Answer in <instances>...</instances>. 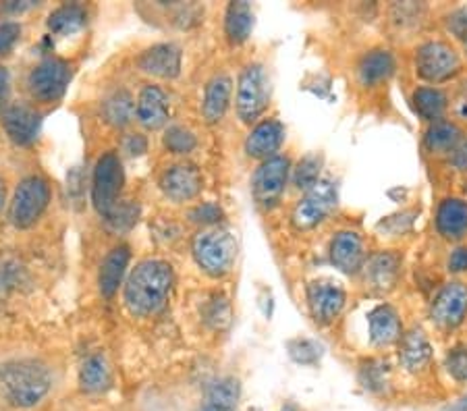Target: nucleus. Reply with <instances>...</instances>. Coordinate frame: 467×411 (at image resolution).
Masks as SVG:
<instances>
[{"instance_id": "nucleus-1", "label": "nucleus", "mask_w": 467, "mask_h": 411, "mask_svg": "<svg viewBox=\"0 0 467 411\" xmlns=\"http://www.w3.org/2000/svg\"><path fill=\"white\" fill-rule=\"evenodd\" d=\"M175 283L172 266L164 260H144L125 285V305L133 316L146 318L162 308Z\"/></svg>"}, {"instance_id": "nucleus-2", "label": "nucleus", "mask_w": 467, "mask_h": 411, "mask_svg": "<svg viewBox=\"0 0 467 411\" xmlns=\"http://www.w3.org/2000/svg\"><path fill=\"white\" fill-rule=\"evenodd\" d=\"M52 376L47 365L36 360H11L0 364V393L13 407L29 409L47 397Z\"/></svg>"}, {"instance_id": "nucleus-3", "label": "nucleus", "mask_w": 467, "mask_h": 411, "mask_svg": "<svg viewBox=\"0 0 467 411\" xmlns=\"http://www.w3.org/2000/svg\"><path fill=\"white\" fill-rule=\"evenodd\" d=\"M193 258L213 279L229 274L237 258V241L229 231L206 229L193 239Z\"/></svg>"}, {"instance_id": "nucleus-4", "label": "nucleus", "mask_w": 467, "mask_h": 411, "mask_svg": "<svg viewBox=\"0 0 467 411\" xmlns=\"http://www.w3.org/2000/svg\"><path fill=\"white\" fill-rule=\"evenodd\" d=\"M413 63H416L418 77L432 86L444 84V81L462 73V58H459L457 50L444 40L421 42L416 48V61Z\"/></svg>"}, {"instance_id": "nucleus-5", "label": "nucleus", "mask_w": 467, "mask_h": 411, "mask_svg": "<svg viewBox=\"0 0 467 411\" xmlns=\"http://www.w3.org/2000/svg\"><path fill=\"white\" fill-rule=\"evenodd\" d=\"M270 100L268 75L258 63L247 65L237 81V115L244 123L252 125L264 115Z\"/></svg>"}, {"instance_id": "nucleus-6", "label": "nucleus", "mask_w": 467, "mask_h": 411, "mask_svg": "<svg viewBox=\"0 0 467 411\" xmlns=\"http://www.w3.org/2000/svg\"><path fill=\"white\" fill-rule=\"evenodd\" d=\"M125 183L123 164H120L119 156L115 152H107L96 164L94 170V187H92V200L98 214L109 219L112 211L120 204V190Z\"/></svg>"}, {"instance_id": "nucleus-7", "label": "nucleus", "mask_w": 467, "mask_h": 411, "mask_svg": "<svg viewBox=\"0 0 467 411\" xmlns=\"http://www.w3.org/2000/svg\"><path fill=\"white\" fill-rule=\"evenodd\" d=\"M50 201V187L47 179L27 177L19 183L11 201V222L17 229H27L40 219Z\"/></svg>"}, {"instance_id": "nucleus-8", "label": "nucleus", "mask_w": 467, "mask_h": 411, "mask_svg": "<svg viewBox=\"0 0 467 411\" xmlns=\"http://www.w3.org/2000/svg\"><path fill=\"white\" fill-rule=\"evenodd\" d=\"M291 173V160L287 156H275V159L264 160L255 169L252 179L254 200L264 208H273L285 193Z\"/></svg>"}, {"instance_id": "nucleus-9", "label": "nucleus", "mask_w": 467, "mask_h": 411, "mask_svg": "<svg viewBox=\"0 0 467 411\" xmlns=\"http://www.w3.org/2000/svg\"><path fill=\"white\" fill-rule=\"evenodd\" d=\"M71 81V67L63 58L50 57L27 75V87L36 100L55 102L65 94Z\"/></svg>"}, {"instance_id": "nucleus-10", "label": "nucleus", "mask_w": 467, "mask_h": 411, "mask_svg": "<svg viewBox=\"0 0 467 411\" xmlns=\"http://www.w3.org/2000/svg\"><path fill=\"white\" fill-rule=\"evenodd\" d=\"M337 206V187L333 181H320L297 201L293 211V224L299 231H307L318 227L327 216L335 211Z\"/></svg>"}, {"instance_id": "nucleus-11", "label": "nucleus", "mask_w": 467, "mask_h": 411, "mask_svg": "<svg viewBox=\"0 0 467 411\" xmlns=\"http://www.w3.org/2000/svg\"><path fill=\"white\" fill-rule=\"evenodd\" d=\"M467 316V285L459 281H451L439 289L431 303L432 323L449 331L457 328Z\"/></svg>"}, {"instance_id": "nucleus-12", "label": "nucleus", "mask_w": 467, "mask_h": 411, "mask_svg": "<svg viewBox=\"0 0 467 411\" xmlns=\"http://www.w3.org/2000/svg\"><path fill=\"white\" fill-rule=\"evenodd\" d=\"M307 308L314 318L316 324H333L343 312L345 302H348V293L341 285L333 281H314L307 285Z\"/></svg>"}, {"instance_id": "nucleus-13", "label": "nucleus", "mask_w": 467, "mask_h": 411, "mask_svg": "<svg viewBox=\"0 0 467 411\" xmlns=\"http://www.w3.org/2000/svg\"><path fill=\"white\" fill-rule=\"evenodd\" d=\"M328 258L338 272L358 274L366 266V248L356 231H341L333 237L328 248Z\"/></svg>"}, {"instance_id": "nucleus-14", "label": "nucleus", "mask_w": 467, "mask_h": 411, "mask_svg": "<svg viewBox=\"0 0 467 411\" xmlns=\"http://www.w3.org/2000/svg\"><path fill=\"white\" fill-rule=\"evenodd\" d=\"M164 196L172 201H190L200 196L204 179L193 164H175L161 177Z\"/></svg>"}, {"instance_id": "nucleus-15", "label": "nucleus", "mask_w": 467, "mask_h": 411, "mask_svg": "<svg viewBox=\"0 0 467 411\" xmlns=\"http://www.w3.org/2000/svg\"><path fill=\"white\" fill-rule=\"evenodd\" d=\"M285 141V125L278 118H264L255 123L245 139V154L255 160L275 159Z\"/></svg>"}, {"instance_id": "nucleus-16", "label": "nucleus", "mask_w": 467, "mask_h": 411, "mask_svg": "<svg viewBox=\"0 0 467 411\" xmlns=\"http://www.w3.org/2000/svg\"><path fill=\"white\" fill-rule=\"evenodd\" d=\"M3 125L13 144L29 146L40 136L42 115L26 104H15L3 115Z\"/></svg>"}, {"instance_id": "nucleus-17", "label": "nucleus", "mask_w": 467, "mask_h": 411, "mask_svg": "<svg viewBox=\"0 0 467 411\" xmlns=\"http://www.w3.org/2000/svg\"><path fill=\"white\" fill-rule=\"evenodd\" d=\"M368 334L374 347L397 345L403 336V324L399 312L390 303H380L368 313Z\"/></svg>"}, {"instance_id": "nucleus-18", "label": "nucleus", "mask_w": 467, "mask_h": 411, "mask_svg": "<svg viewBox=\"0 0 467 411\" xmlns=\"http://www.w3.org/2000/svg\"><path fill=\"white\" fill-rule=\"evenodd\" d=\"M432 345L426 333L421 328H411V331L403 333L401 341L397 343V355L399 364L411 374H418L428 368L432 362Z\"/></svg>"}, {"instance_id": "nucleus-19", "label": "nucleus", "mask_w": 467, "mask_h": 411, "mask_svg": "<svg viewBox=\"0 0 467 411\" xmlns=\"http://www.w3.org/2000/svg\"><path fill=\"white\" fill-rule=\"evenodd\" d=\"M436 231L447 241H462L467 235V201L462 198H444L436 208Z\"/></svg>"}, {"instance_id": "nucleus-20", "label": "nucleus", "mask_w": 467, "mask_h": 411, "mask_svg": "<svg viewBox=\"0 0 467 411\" xmlns=\"http://www.w3.org/2000/svg\"><path fill=\"white\" fill-rule=\"evenodd\" d=\"M138 67L144 73L154 75V77H177L181 71V48L175 44H156V46L141 52Z\"/></svg>"}, {"instance_id": "nucleus-21", "label": "nucleus", "mask_w": 467, "mask_h": 411, "mask_svg": "<svg viewBox=\"0 0 467 411\" xmlns=\"http://www.w3.org/2000/svg\"><path fill=\"white\" fill-rule=\"evenodd\" d=\"M140 123L148 129H161L169 121V98L158 86H146L135 104Z\"/></svg>"}, {"instance_id": "nucleus-22", "label": "nucleus", "mask_w": 467, "mask_h": 411, "mask_svg": "<svg viewBox=\"0 0 467 411\" xmlns=\"http://www.w3.org/2000/svg\"><path fill=\"white\" fill-rule=\"evenodd\" d=\"M395 73V57L390 50L374 48L361 57L358 65V79L361 86H379Z\"/></svg>"}, {"instance_id": "nucleus-23", "label": "nucleus", "mask_w": 467, "mask_h": 411, "mask_svg": "<svg viewBox=\"0 0 467 411\" xmlns=\"http://www.w3.org/2000/svg\"><path fill=\"white\" fill-rule=\"evenodd\" d=\"M463 131L455 121H436L428 127L424 136V149L432 156H451L455 148L462 144Z\"/></svg>"}, {"instance_id": "nucleus-24", "label": "nucleus", "mask_w": 467, "mask_h": 411, "mask_svg": "<svg viewBox=\"0 0 467 411\" xmlns=\"http://www.w3.org/2000/svg\"><path fill=\"white\" fill-rule=\"evenodd\" d=\"M399 268H401V258L393 252H379L370 260H366V281L370 287L379 291H387L397 283Z\"/></svg>"}, {"instance_id": "nucleus-25", "label": "nucleus", "mask_w": 467, "mask_h": 411, "mask_svg": "<svg viewBox=\"0 0 467 411\" xmlns=\"http://www.w3.org/2000/svg\"><path fill=\"white\" fill-rule=\"evenodd\" d=\"M231 94H233V81L229 75H216V77L206 86V96H204V112L206 123L214 125L224 117V112L229 110L231 104Z\"/></svg>"}, {"instance_id": "nucleus-26", "label": "nucleus", "mask_w": 467, "mask_h": 411, "mask_svg": "<svg viewBox=\"0 0 467 411\" xmlns=\"http://www.w3.org/2000/svg\"><path fill=\"white\" fill-rule=\"evenodd\" d=\"M413 108H416L418 115L428 123L442 121L444 112L449 108L447 94L442 92L441 87L436 86H420L413 89L411 94Z\"/></svg>"}, {"instance_id": "nucleus-27", "label": "nucleus", "mask_w": 467, "mask_h": 411, "mask_svg": "<svg viewBox=\"0 0 467 411\" xmlns=\"http://www.w3.org/2000/svg\"><path fill=\"white\" fill-rule=\"evenodd\" d=\"M130 248L127 245H119V248L112 250L107 260L102 262L100 268V293L104 297H112L119 291L120 281H123L127 264H130Z\"/></svg>"}, {"instance_id": "nucleus-28", "label": "nucleus", "mask_w": 467, "mask_h": 411, "mask_svg": "<svg viewBox=\"0 0 467 411\" xmlns=\"http://www.w3.org/2000/svg\"><path fill=\"white\" fill-rule=\"evenodd\" d=\"M254 11L247 3H231L224 15V34L231 44H244L252 36Z\"/></svg>"}, {"instance_id": "nucleus-29", "label": "nucleus", "mask_w": 467, "mask_h": 411, "mask_svg": "<svg viewBox=\"0 0 467 411\" xmlns=\"http://www.w3.org/2000/svg\"><path fill=\"white\" fill-rule=\"evenodd\" d=\"M112 383L110 365L104 355H89L79 370V385L86 393H104Z\"/></svg>"}, {"instance_id": "nucleus-30", "label": "nucleus", "mask_w": 467, "mask_h": 411, "mask_svg": "<svg viewBox=\"0 0 467 411\" xmlns=\"http://www.w3.org/2000/svg\"><path fill=\"white\" fill-rule=\"evenodd\" d=\"M88 24V11L81 5H63L50 13L48 29L57 36H69L79 32Z\"/></svg>"}, {"instance_id": "nucleus-31", "label": "nucleus", "mask_w": 467, "mask_h": 411, "mask_svg": "<svg viewBox=\"0 0 467 411\" xmlns=\"http://www.w3.org/2000/svg\"><path fill=\"white\" fill-rule=\"evenodd\" d=\"M135 102L127 89H117L102 104L104 121L112 127H125L133 118Z\"/></svg>"}, {"instance_id": "nucleus-32", "label": "nucleus", "mask_w": 467, "mask_h": 411, "mask_svg": "<svg viewBox=\"0 0 467 411\" xmlns=\"http://www.w3.org/2000/svg\"><path fill=\"white\" fill-rule=\"evenodd\" d=\"M239 395H241V386L237 378L227 376V378L214 380L206 391V406L235 409Z\"/></svg>"}, {"instance_id": "nucleus-33", "label": "nucleus", "mask_w": 467, "mask_h": 411, "mask_svg": "<svg viewBox=\"0 0 467 411\" xmlns=\"http://www.w3.org/2000/svg\"><path fill=\"white\" fill-rule=\"evenodd\" d=\"M320 170H322L320 156L307 154L297 162V167L293 169V183H296L297 190H304L307 193L320 183Z\"/></svg>"}, {"instance_id": "nucleus-34", "label": "nucleus", "mask_w": 467, "mask_h": 411, "mask_svg": "<svg viewBox=\"0 0 467 411\" xmlns=\"http://www.w3.org/2000/svg\"><path fill=\"white\" fill-rule=\"evenodd\" d=\"M359 383L366 391L382 393L389 385V365L380 360H368L359 368Z\"/></svg>"}, {"instance_id": "nucleus-35", "label": "nucleus", "mask_w": 467, "mask_h": 411, "mask_svg": "<svg viewBox=\"0 0 467 411\" xmlns=\"http://www.w3.org/2000/svg\"><path fill=\"white\" fill-rule=\"evenodd\" d=\"M289 357L299 365H314L320 362L322 345L314 339H293L287 343Z\"/></svg>"}, {"instance_id": "nucleus-36", "label": "nucleus", "mask_w": 467, "mask_h": 411, "mask_svg": "<svg viewBox=\"0 0 467 411\" xmlns=\"http://www.w3.org/2000/svg\"><path fill=\"white\" fill-rule=\"evenodd\" d=\"M164 146H167L169 152L172 154H190L198 146V139H195L193 133L185 127H169L167 133H164Z\"/></svg>"}, {"instance_id": "nucleus-37", "label": "nucleus", "mask_w": 467, "mask_h": 411, "mask_svg": "<svg viewBox=\"0 0 467 411\" xmlns=\"http://www.w3.org/2000/svg\"><path fill=\"white\" fill-rule=\"evenodd\" d=\"M206 323L213 328H227L231 324V303L224 297H214L206 308Z\"/></svg>"}, {"instance_id": "nucleus-38", "label": "nucleus", "mask_w": 467, "mask_h": 411, "mask_svg": "<svg viewBox=\"0 0 467 411\" xmlns=\"http://www.w3.org/2000/svg\"><path fill=\"white\" fill-rule=\"evenodd\" d=\"M444 368H447L449 376L457 380V383H467V349H451L447 357H444Z\"/></svg>"}, {"instance_id": "nucleus-39", "label": "nucleus", "mask_w": 467, "mask_h": 411, "mask_svg": "<svg viewBox=\"0 0 467 411\" xmlns=\"http://www.w3.org/2000/svg\"><path fill=\"white\" fill-rule=\"evenodd\" d=\"M138 216H140V208L131 204V201H123V204H119L115 211H112V214L107 221L112 224V229L123 231V229L133 227V224L138 222Z\"/></svg>"}, {"instance_id": "nucleus-40", "label": "nucleus", "mask_w": 467, "mask_h": 411, "mask_svg": "<svg viewBox=\"0 0 467 411\" xmlns=\"http://www.w3.org/2000/svg\"><path fill=\"white\" fill-rule=\"evenodd\" d=\"M190 221L195 224H204V227H213V224L223 221V211L218 204L206 201V204H200L190 211Z\"/></svg>"}, {"instance_id": "nucleus-41", "label": "nucleus", "mask_w": 467, "mask_h": 411, "mask_svg": "<svg viewBox=\"0 0 467 411\" xmlns=\"http://www.w3.org/2000/svg\"><path fill=\"white\" fill-rule=\"evenodd\" d=\"M21 37V26L15 24V21H5L0 24V57L9 55L15 48V44L19 42Z\"/></svg>"}, {"instance_id": "nucleus-42", "label": "nucleus", "mask_w": 467, "mask_h": 411, "mask_svg": "<svg viewBox=\"0 0 467 411\" xmlns=\"http://www.w3.org/2000/svg\"><path fill=\"white\" fill-rule=\"evenodd\" d=\"M447 268H449V272H453V274L467 272V245H459V248H455L449 253Z\"/></svg>"}, {"instance_id": "nucleus-43", "label": "nucleus", "mask_w": 467, "mask_h": 411, "mask_svg": "<svg viewBox=\"0 0 467 411\" xmlns=\"http://www.w3.org/2000/svg\"><path fill=\"white\" fill-rule=\"evenodd\" d=\"M123 149L130 156H141L148 149V139L144 136H140V133H131V136L125 138Z\"/></svg>"}, {"instance_id": "nucleus-44", "label": "nucleus", "mask_w": 467, "mask_h": 411, "mask_svg": "<svg viewBox=\"0 0 467 411\" xmlns=\"http://www.w3.org/2000/svg\"><path fill=\"white\" fill-rule=\"evenodd\" d=\"M449 162L453 164L457 170H465L467 173V138H463L462 144L455 148V152L449 156Z\"/></svg>"}, {"instance_id": "nucleus-45", "label": "nucleus", "mask_w": 467, "mask_h": 411, "mask_svg": "<svg viewBox=\"0 0 467 411\" xmlns=\"http://www.w3.org/2000/svg\"><path fill=\"white\" fill-rule=\"evenodd\" d=\"M9 86H11L9 71H6L5 67H0V110H3L6 98H9Z\"/></svg>"}, {"instance_id": "nucleus-46", "label": "nucleus", "mask_w": 467, "mask_h": 411, "mask_svg": "<svg viewBox=\"0 0 467 411\" xmlns=\"http://www.w3.org/2000/svg\"><path fill=\"white\" fill-rule=\"evenodd\" d=\"M34 3H6L3 9L5 11H11V13H21V11H27L32 9Z\"/></svg>"}, {"instance_id": "nucleus-47", "label": "nucleus", "mask_w": 467, "mask_h": 411, "mask_svg": "<svg viewBox=\"0 0 467 411\" xmlns=\"http://www.w3.org/2000/svg\"><path fill=\"white\" fill-rule=\"evenodd\" d=\"M444 411H467V395H463V397L457 399L455 403H451Z\"/></svg>"}, {"instance_id": "nucleus-48", "label": "nucleus", "mask_w": 467, "mask_h": 411, "mask_svg": "<svg viewBox=\"0 0 467 411\" xmlns=\"http://www.w3.org/2000/svg\"><path fill=\"white\" fill-rule=\"evenodd\" d=\"M5 196H6V190H5V183L0 181V208L5 204Z\"/></svg>"}, {"instance_id": "nucleus-49", "label": "nucleus", "mask_w": 467, "mask_h": 411, "mask_svg": "<svg viewBox=\"0 0 467 411\" xmlns=\"http://www.w3.org/2000/svg\"><path fill=\"white\" fill-rule=\"evenodd\" d=\"M202 411H235V409H224V407H213V406H204Z\"/></svg>"}, {"instance_id": "nucleus-50", "label": "nucleus", "mask_w": 467, "mask_h": 411, "mask_svg": "<svg viewBox=\"0 0 467 411\" xmlns=\"http://www.w3.org/2000/svg\"><path fill=\"white\" fill-rule=\"evenodd\" d=\"M278 411H297V409L293 407V406H285V407H281V409H278Z\"/></svg>"}, {"instance_id": "nucleus-51", "label": "nucleus", "mask_w": 467, "mask_h": 411, "mask_svg": "<svg viewBox=\"0 0 467 411\" xmlns=\"http://www.w3.org/2000/svg\"><path fill=\"white\" fill-rule=\"evenodd\" d=\"M463 40H465V50H467V27H465V34H463Z\"/></svg>"}]
</instances>
